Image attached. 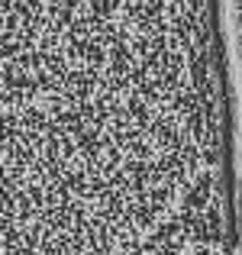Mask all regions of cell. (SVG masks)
I'll return each mask as SVG.
<instances>
[{
    "label": "cell",
    "instance_id": "cell-1",
    "mask_svg": "<svg viewBox=\"0 0 242 255\" xmlns=\"http://www.w3.org/2000/svg\"><path fill=\"white\" fill-rule=\"evenodd\" d=\"M220 52H223L226 104H230V139L236 142L233 162H242V0H217Z\"/></svg>",
    "mask_w": 242,
    "mask_h": 255
}]
</instances>
